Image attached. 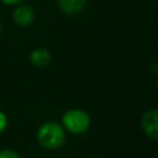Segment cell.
Here are the masks:
<instances>
[{
    "instance_id": "obj_2",
    "label": "cell",
    "mask_w": 158,
    "mask_h": 158,
    "mask_svg": "<svg viewBox=\"0 0 158 158\" xmlns=\"http://www.w3.org/2000/svg\"><path fill=\"white\" fill-rule=\"evenodd\" d=\"M63 125L72 133H84L90 126V117L85 111L74 109L69 110L63 115Z\"/></svg>"
},
{
    "instance_id": "obj_6",
    "label": "cell",
    "mask_w": 158,
    "mask_h": 158,
    "mask_svg": "<svg viewBox=\"0 0 158 158\" xmlns=\"http://www.w3.org/2000/svg\"><path fill=\"white\" fill-rule=\"evenodd\" d=\"M51 53L46 48H36L35 51L31 52L30 54V60L31 63L37 67V68H43L47 67L51 63Z\"/></svg>"
},
{
    "instance_id": "obj_9",
    "label": "cell",
    "mask_w": 158,
    "mask_h": 158,
    "mask_svg": "<svg viewBox=\"0 0 158 158\" xmlns=\"http://www.w3.org/2000/svg\"><path fill=\"white\" fill-rule=\"evenodd\" d=\"M2 4H5V5H19V4H21L23 0H0Z\"/></svg>"
},
{
    "instance_id": "obj_7",
    "label": "cell",
    "mask_w": 158,
    "mask_h": 158,
    "mask_svg": "<svg viewBox=\"0 0 158 158\" xmlns=\"http://www.w3.org/2000/svg\"><path fill=\"white\" fill-rule=\"evenodd\" d=\"M0 158H21V157L11 149H2L0 151Z\"/></svg>"
},
{
    "instance_id": "obj_5",
    "label": "cell",
    "mask_w": 158,
    "mask_h": 158,
    "mask_svg": "<svg viewBox=\"0 0 158 158\" xmlns=\"http://www.w3.org/2000/svg\"><path fill=\"white\" fill-rule=\"evenodd\" d=\"M88 0H57V4L60 9V11L65 15H77L80 12Z\"/></svg>"
},
{
    "instance_id": "obj_1",
    "label": "cell",
    "mask_w": 158,
    "mask_h": 158,
    "mask_svg": "<svg viewBox=\"0 0 158 158\" xmlns=\"http://www.w3.org/2000/svg\"><path fill=\"white\" fill-rule=\"evenodd\" d=\"M38 142L42 147L47 149H57L62 147V144L65 141V133L64 130L57 123V122H46L43 123L37 133Z\"/></svg>"
},
{
    "instance_id": "obj_4",
    "label": "cell",
    "mask_w": 158,
    "mask_h": 158,
    "mask_svg": "<svg viewBox=\"0 0 158 158\" xmlns=\"http://www.w3.org/2000/svg\"><path fill=\"white\" fill-rule=\"evenodd\" d=\"M142 128L144 133L152 138L158 139V110H148L142 116Z\"/></svg>"
},
{
    "instance_id": "obj_10",
    "label": "cell",
    "mask_w": 158,
    "mask_h": 158,
    "mask_svg": "<svg viewBox=\"0 0 158 158\" xmlns=\"http://www.w3.org/2000/svg\"><path fill=\"white\" fill-rule=\"evenodd\" d=\"M0 33H1V26H0Z\"/></svg>"
},
{
    "instance_id": "obj_8",
    "label": "cell",
    "mask_w": 158,
    "mask_h": 158,
    "mask_svg": "<svg viewBox=\"0 0 158 158\" xmlns=\"http://www.w3.org/2000/svg\"><path fill=\"white\" fill-rule=\"evenodd\" d=\"M6 123H7V121H6V116H5L2 112H0V133L5 130Z\"/></svg>"
},
{
    "instance_id": "obj_3",
    "label": "cell",
    "mask_w": 158,
    "mask_h": 158,
    "mask_svg": "<svg viewBox=\"0 0 158 158\" xmlns=\"http://www.w3.org/2000/svg\"><path fill=\"white\" fill-rule=\"evenodd\" d=\"M12 19H14V22L19 27H27L35 20V10L32 9L31 5L21 2L15 9V11L12 14Z\"/></svg>"
}]
</instances>
